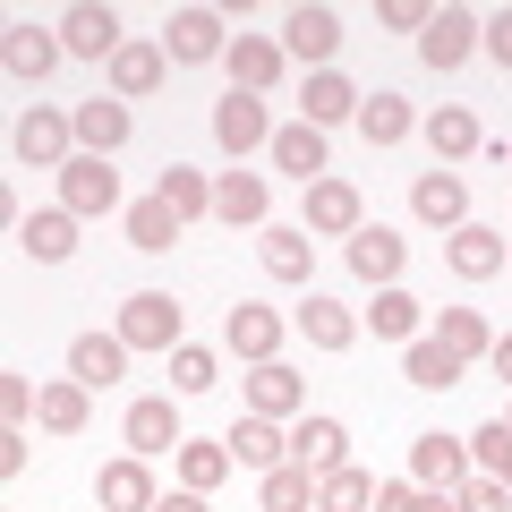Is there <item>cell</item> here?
Returning a JSON list of instances; mask_svg holds the SVG:
<instances>
[{
  "mask_svg": "<svg viewBox=\"0 0 512 512\" xmlns=\"http://www.w3.org/2000/svg\"><path fill=\"white\" fill-rule=\"evenodd\" d=\"M154 512H214V504H205L197 487H180V495H163V504H154Z\"/></svg>",
  "mask_w": 512,
  "mask_h": 512,
  "instance_id": "obj_50",
  "label": "cell"
},
{
  "mask_svg": "<svg viewBox=\"0 0 512 512\" xmlns=\"http://www.w3.org/2000/svg\"><path fill=\"white\" fill-rule=\"evenodd\" d=\"M316 512H376V478L367 470H325L316 478Z\"/></svg>",
  "mask_w": 512,
  "mask_h": 512,
  "instance_id": "obj_39",
  "label": "cell"
},
{
  "mask_svg": "<svg viewBox=\"0 0 512 512\" xmlns=\"http://www.w3.org/2000/svg\"><path fill=\"white\" fill-rule=\"evenodd\" d=\"M222 69H231V86H239V94H274L291 60H282V43H274V35H231Z\"/></svg>",
  "mask_w": 512,
  "mask_h": 512,
  "instance_id": "obj_15",
  "label": "cell"
},
{
  "mask_svg": "<svg viewBox=\"0 0 512 512\" xmlns=\"http://www.w3.org/2000/svg\"><path fill=\"white\" fill-rule=\"evenodd\" d=\"M419 316H427V308H419V299L402 291V282H393V291H376V308H367V325H376L384 342H419Z\"/></svg>",
  "mask_w": 512,
  "mask_h": 512,
  "instance_id": "obj_40",
  "label": "cell"
},
{
  "mask_svg": "<svg viewBox=\"0 0 512 512\" xmlns=\"http://www.w3.org/2000/svg\"><path fill=\"white\" fill-rule=\"evenodd\" d=\"M461 478H470V436H410V487H444L453 495Z\"/></svg>",
  "mask_w": 512,
  "mask_h": 512,
  "instance_id": "obj_12",
  "label": "cell"
},
{
  "mask_svg": "<svg viewBox=\"0 0 512 512\" xmlns=\"http://www.w3.org/2000/svg\"><path fill=\"white\" fill-rule=\"evenodd\" d=\"M478 35H487V18H470V9H436L427 35H419V60L444 77V69H461V60L478 52Z\"/></svg>",
  "mask_w": 512,
  "mask_h": 512,
  "instance_id": "obj_13",
  "label": "cell"
},
{
  "mask_svg": "<svg viewBox=\"0 0 512 512\" xmlns=\"http://www.w3.org/2000/svg\"><path fill=\"white\" fill-rule=\"evenodd\" d=\"M26 470V427H9V436H0V478H18Z\"/></svg>",
  "mask_w": 512,
  "mask_h": 512,
  "instance_id": "obj_48",
  "label": "cell"
},
{
  "mask_svg": "<svg viewBox=\"0 0 512 512\" xmlns=\"http://www.w3.org/2000/svg\"><path fill=\"white\" fill-rule=\"evenodd\" d=\"M69 120H77V154H103L111 163V154L128 146V103L120 94H94V103H77Z\"/></svg>",
  "mask_w": 512,
  "mask_h": 512,
  "instance_id": "obj_20",
  "label": "cell"
},
{
  "mask_svg": "<svg viewBox=\"0 0 512 512\" xmlns=\"http://www.w3.org/2000/svg\"><path fill=\"white\" fill-rule=\"evenodd\" d=\"M256 256H265V274H274V282H299V291H308L316 239L299 231V222H265V239H256Z\"/></svg>",
  "mask_w": 512,
  "mask_h": 512,
  "instance_id": "obj_25",
  "label": "cell"
},
{
  "mask_svg": "<svg viewBox=\"0 0 512 512\" xmlns=\"http://www.w3.org/2000/svg\"><path fill=\"white\" fill-rule=\"evenodd\" d=\"M470 461H478L487 478H504V487H512V427H504V419H487V427L470 436Z\"/></svg>",
  "mask_w": 512,
  "mask_h": 512,
  "instance_id": "obj_43",
  "label": "cell"
},
{
  "mask_svg": "<svg viewBox=\"0 0 512 512\" xmlns=\"http://www.w3.org/2000/svg\"><path fill=\"white\" fill-rule=\"evenodd\" d=\"M86 419H94V393H86L77 376H52V384H43L35 427H52V436H86Z\"/></svg>",
  "mask_w": 512,
  "mask_h": 512,
  "instance_id": "obj_32",
  "label": "cell"
},
{
  "mask_svg": "<svg viewBox=\"0 0 512 512\" xmlns=\"http://www.w3.org/2000/svg\"><path fill=\"white\" fill-rule=\"evenodd\" d=\"M60 205H69L77 222H103V214H128V205H120V171H111L103 154H77V163L60 171Z\"/></svg>",
  "mask_w": 512,
  "mask_h": 512,
  "instance_id": "obj_3",
  "label": "cell"
},
{
  "mask_svg": "<svg viewBox=\"0 0 512 512\" xmlns=\"http://www.w3.org/2000/svg\"><path fill=\"white\" fill-rule=\"evenodd\" d=\"M256 504H265V512H316V470H299V461H282V470H265V487H256Z\"/></svg>",
  "mask_w": 512,
  "mask_h": 512,
  "instance_id": "obj_36",
  "label": "cell"
},
{
  "mask_svg": "<svg viewBox=\"0 0 512 512\" xmlns=\"http://www.w3.org/2000/svg\"><path fill=\"white\" fill-rule=\"evenodd\" d=\"M274 171H291L299 188H316L325 180V128H308V120H291V128H274Z\"/></svg>",
  "mask_w": 512,
  "mask_h": 512,
  "instance_id": "obj_26",
  "label": "cell"
},
{
  "mask_svg": "<svg viewBox=\"0 0 512 512\" xmlns=\"http://www.w3.org/2000/svg\"><path fill=\"white\" fill-rule=\"evenodd\" d=\"M376 18L393 26V35H427V18H436V9H427V0H376Z\"/></svg>",
  "mask_w": 512,
  "mask_h": 512,
  "instance_id": "obj_46",
  "label": "cell"
},
{
  "mask_svg": "<svg viewBox=\"0 0 512 512\" xmlns=\"http://www.w3.org/2000/svg\"><path fill=\"white\" fill-rule=\"evenodd\" d=\"M120 231H128V248H146V256H163V248H171V239H180V231H188V222H180V214H171V205H163V197H137V205H128V214H120Z\"/></svg>",
  "mask_w": 512,
  "mask_h": 512,
  "instance_id": "obj_33",
  "label": "cell"
},
{
  "mask_svg": "<svg viewBox=\"0 0 512 512\" xmlns=\"http://www.w3.org/2000/svg\"><path fill=\"white\" fill-rule=\"evenodd\" d=\"M248 410L256 419H299V410H308V384L282 359H265V367H248Z\"/></svg>",
  "mask_w": 512,
  "mask_h": 512,
  "instance_id": "obj_23",
  "label": "cell"
},
{
  "mask_svg": "<svg viewBox=\"0 0 512 512\" xmlns=\"http://www.w3.org/2000/svg\"><path fill=\"white\" fill-rule=\"evenodd\" d=\"M265 205H274V197H265L256 171H222V180H214V222H231V231H239V222L265 231Z\"/></svg>",
  "mask_w": 512,
  "mask_h": 512,
  "instance_id": "obj_31",
  "label": "cell"
},
{
  "mask_svg": "<svg viewBox=\"0 0 512 512\" xmlns=\"http://www.w3.org/2000/svg\"><path fill=\"white\" fill-rule=\"evenodd\" d=\"M120 9H103V0H77V9H60V52L69 60H111L120 52Z\"/></svg>",
  "mask_w": 512,
  "mask_h": 512,
  "instance_id": "obj_7",
  "label": "cell"
},
{
  "mask_svg": "<svg viewBox=\"0 0 512 512\" xmlns=\"http://www.w3.org/2000/svg\"><path fill=\"white\" fill-rule=\"evenodd\" d=\"M299 333H308V350H350V342H359V316H350L342 299L308 291V299H299Z\"/></svg>",
  "mask_w": 512,
  "mask_h": 512,
  "instance_id": "obj_30",
  "label": "cell"
},
{
  "mask_svg": "<svg viewBox=\"0 0 512 512\" xmlns=\"http://www.w3.org/2000/svg\"><path fill=\"white\" fill-rule=\"evenodd\" d=\"M410 512H461V504H453L444 487H419V504H410Z\"/></svg>",
  "mask_w": 512,
  "mask_h": 512,
  "instance_id": "obj_52",
  "label": "cell"
},
{
  "mask_svg": "<svg viewBox=\"0 0 512 512\" xmlns=\"http://www.w3.org/2000/svg\"><path fill=\"white\" fill-rule=\"evenodd\" d=\"M222 444H231V461H239V470H256V478L291 461V436H282V419H256V410H248V419H239Z\"/></svg>",
  "mask_w": 512,
  "mask_h": 512,
  "instance_id": "obj_21",
  "label": "cell"
},
{
  "mask_svg": "<svg viewBox=\"0 0 512 512\" xmlns=\"http://www.w3.org/2000/svg\"><path fill=\"white\" fill-rule=\"evenodd\" d=\"M487 367H495V376L512 384V333H495V350H487Z\"/></svg>",
  "mask_w": 512,
  "mask_h": 512,
  "instance_id": "obj_51",
  "label": "cell"
},
{
  "mask_svg": "<svg viewBox=\"0 0 512 512\" xmlns=\"http://www.w3.org/2000/svg\"><path fill=\"white\" fill-rule=\"evenodd\" d=\"M0 60H9V77H18V86H43V77L60 69V26H26V18H9L0 26Z\"/></svg>",
  "mask_w": 512,
  "mask_h": 512,
  "instance_id": "obj_5",
  "label": "cell"
},
{
  "mask_svg": "<svg viewBox=\"0 0 512 512\" xmlns=\"http://www.w3.org/2000/svg\"><path fill=\"white\" fill-rule=\"evenodd\" d=\"M9 154H18L26 171H69V163H77V120L35 103V111L18 120V137H9Z\"/></svg>",
  "mask_w": 512,
  "mask_h": 512,
  "instance_id": "obj_2",
  "label": "cell"
},
{
  "mask_svg": "<svg viewBox=\"0 0 512 512\" xmlns=\"http://www.w3.org/2000/svg\"><path fill=\"white\" fill-rule=\"evenodd\" d=\"M214 384H222V359H214L205 342H180V350H171V393H214Z\"/></svg>",
  "mask_w": 512,
  "mask_h": 512,
  "instance_id": "obj_42",
  "label": "cell"
},
{
  "mask_svg": "<svg viewBox=\"0 0 512 512\" xmlns=\"http://www.w3.org/2000/svg\"><path fill=\"white\" fill-rule=\"evenodd\" d=\"M342 256H350V274H359L367 291H393V282H402V265H410V239L384 231V222H359Z\"/></svg>",
  "mask_w": 512,
  "mask_h": 512,
  "instance_id": "obj_4",
  "label": "cell"
},
{
  "mask_svg": "<svg viewBox=\"0 0 512 512\" xmlns=\"http://www.w3.org/2000/svg\"><path fill=\"white\" fill-rule=\"evenodd\" d=\"M504 171H512V163H504Z\"/></svg>",
  "mask_w": 512,
  "mask_h": 512,
  "instance_id": "obj_54",
  "label": "cell"
},
{
  "mask_svg": "<svg viewBox=\"0 0 512 512\" xmlns=\"http://www.w3.org/2000/svg\"><path fill=\"white\" fill-rule=\"evenodd\" d=\"M436 342L453 350L461 367H470V359H487V350H495V333H487V316H478V308H444V325H436Z\"/></svg>",
  "mask_w": 512,
  "mask_h": 512,
  "instance_id": "obj_38",
  "label": "cell"
},
{
  "mask_svg": "<svg viewBox=\"0 0 512 512\" xmlns=\"http://www.w3.org/2000/svg\"><path fill=\"white\" fill-rule=\"evenodd\" d=\"M111 333H120L128 350H163V359H171V350L188 342V308H180L171 291H128V299H120V325H111Z\"/></svg>",
  "mask_w": 512,
  "mask_h": 512,
  "instance_id": "obj_1",
  "label": "cell"
},
{
  "mask_svg": "<svg viewBox=\"0 0 512 512\" xmlns=\"http://www.w3.org/2000/svg\"><path fill=\"white\" fill-rule=\"evenodd\" d=\"M402 376L419 384V393H453V384H461V359L436 342V333H419V342H410V359H402Z\"/></svg>",
  "mask_w": 512,
  "mask_h": 512,
  "instance_id": "obj_34",
  "label": "cell"
},
{
  "mask_svg": "<svg viewBox=\"0 0 512 512\" xmlns=\"http://www.w3.org/2000/svg\"><path fill=\"white\" fill-rule=\"evenodd\" d=\"M333 52H342V18L333 9H291L282 18V60H299V69H333Z\"/></svg>",
  "mask_w": 512,
  "mask_h": 512,
  "instance_id": "obj_9",
  "label": "cell"
},
{
  "mask_svg": "<svg viewBox=\"0 0 512 512\" xmlns=\"http://www.w3.org/2000/svg\"><path fill=\"white\" fill-rule=\"evenodd\" d=\"M120 436H128V453L137 461H163V453H180V410L163 402V393H146V402H128V419H120Z\"/></svg>",
  "mask_w": 512,
  "mask_h": 512,
  "instance_id": "obj_11",
  "label": "cell"
},
{
  "mask_svg": "<svg viewBox=\"0 0 512 512\" xmlns=\"http://www.w3.org/2000/svg\"><path fill=\"white\" fill-rule=\"evenodd\" d=\"M444 265H453L461 282H495L512 265V248H504V231H487V222H461V231L444 239Z\"/></svg>",
  "mask_w": 512,
  "mask_h": 512,
  "instance_id": "obj_14",
  "label": "cell"
},
{
  "mask_svg": "<svg viewBox=\"0 0 512 512\" xmlns=\"http://www.w3.org/2000/svg\"><path fill=\"white\" fill-rule=\"evenodd\" d=\"M94 504H103V512H154L163 495H154V470L128 453V461H103V478H94Z\"/></svg>",
  "mask_w": 512,
  "mask_h": 512,
  "instance_id": "obj_19",
  "label": "cell"
},
{
  "mask_svg": "<svg viewBox=\"0 0 512 512\" xmlns=\"http://www.w3.org/2000/svg\"><path fill=\"white\" fill-rule=\"evenodd\" d=\"M282 316L274 308H256V299H239L231 316H222V350H231V359H248V367H265V359H282Z\"/></svg>",
  "mask_w": 512,
  "mask_h": 512,
  "instance_id": "obj_8",
  "label": "cell"
},
{
  "mask_svg": "<svg viewBox=\"0 0 512 512\" xmlns=\"http://www.w3.org/2000/svg\"><path fill=\"white\" fill-rule=\"evenodd\" d=\"M299 103H308V111H299V120H308V128H342V120H359V103H367V94L350 86L342 69H316Z\"/></svg>",
  "mask_w": 512,
  "mask_h": 512,
  "instance_id": "obj_27",
  "label": "cell"
},
{
  "mask_svg": "<svg viewBox=\"0 0 512 512\" xmlns=\"http://www.w3.org/2000/svg\"><path fill=\"white\" fill-rule=\"evenodd\" d=\"M478 43H487V60H495V69H512V9H495Z\"/></svg>",
  "mask_w": 512,
  "mask_h": 512,
  "instance_id": "obj_47",
  "label": "cell"
},
{
  "mask_svg": "<svg viewBox=\"0 0 512 512\" xmlns=\"http://www.w3.org/2000/svg\"><path fill=\"white\" fill-rule=\"evenodd\" d=\"M419 504V487H410V478H393V487H376V512H410Z\"/></svg>",
  "mask_w": 512,
  "mask_h": 512,
  "instance_id": "obj_49",
  "label": "cell"
},
{
  "mask_svg": "<svg viewBox=\"0 0 512 512\" xmlns=\"http://www.w3.org/2000/svg\"><path fill=\"white\" fill-rule=\"evenodd\" d=\"M35 410H43V384H35V376H0V419L26 427Z\"/></svg>",
  "mask_w": 512,
  "mask_h": 512,
  "instance_id": "obj_45",
  "label": "cell"
},
{
  "mask_svg": "<svg viewBox=\"0 0 512 512\" xmlns=\"http://www.w3.org/2000/svg\"><path fill=\"white\" fill-rule=\"evenodd\" d=\"M214 146L222 154H256V146H274V111H265V94H222L214 103Z\"/></svg>",
  "mask_w": 512,
  "mask_h": 512,
  "instance_id": "obj_6",
  "label": "cell"
},
{
  "mask_svg": "<svg viewBox=\"0 0 512 512\" xmlns=\"http://www.w3.org/2000/svg\"><path fill=\"white\" fill-rule=\"evenodd\" d=\"M69 376L86 384V393L120 384L128 376V342H120V333H77V342H69Z\"/></svg>",
  "mask_w": 512,
  "mask_h": 512,
  "instance_id": "obj_22",
  "label": "cell"
},
{
  "mask_svg": "<svg viewBox=\"0 0 512 512\" xmlns=\"http://www.w3.org/2000/svg\"><path fill=\"white\" fill-rule=\"evenodd\" d=\"M291 461H299V470H316V478H325V470H350V427L325 419V410H308V419L291 427Z\"/></svg>",
  "mask_w": 512,
  "mask_h": 512,
  "instance_id": "obj_16",
  "label": "cell"
},
{
  "mask_svg": "<svg viewBox=\"0 0 512 512\" xmlns=\"http://www.w3.org/2000/svg\"><path fill=\"white\" fill-rule=\"evenodd\" d=\"M453 504H461V512H512V487L478 470V478H461V487H453Z\"/></svg>",
  "mask_w": 512,
  "mask_h": 512,
  "instance_id": "obj_44",
  "label": "cell"
},
{
  "mask_svg": "<svg viewBox=\"0 0 512 512\" xmlns=\"http://www.w3.org/2000/svg\"><path fill=\"white\" fill-rule=\"evenodd\" d=\"M154 197H163V205H171V214H180V222L214 214V180H205V171H188V163H171V171H163V188H154Z\"/></svg>",
  "mask_w": 512,
  "mask_h": 512,
  "instance_id": "obj_37",
  "label": "cell"
},
{
  "mask_svg": "<svg viewBox=\"0 0 512 512\" xmlns=\"http://www.w3.org/2000/svg\"><path fill=\"white\" fill-rule=\"evenodd\" d=\"M419 128H427V146H436V163H461V154L487 146V137H478V111H470V103H436Z\"/></svg>",
  "mask_w": 512,
  "mask_h": 512,
  "instance_id": "obj_29",
  "label": "cell"
},
{
  "mask_svg": "<svg viewBox=\"0 0 512 512\" xmlns=\"http://www.w3.org/2000/svg\"><path fill=\"white\" fill-rule=\"evenodd\" d=\"M410 214H419L427 231H461V222H470V188H461V171H419Z\"/></svg>",
  "mask_w": 512,
  "mask_h": 512,
  "instance_id": "obj_18",
  "label": "cell"
},
{
  "mask_svg": "<svg viewBox=\"0 0 512 512\" xmlns=\"http://www.w3.org/2000/svg\"><path fill=\"white\" fill-rule=\"evenodd\" d=\"M504 427H512V410H504Z\"/></svg>",
  "mask_w": 512,
  "mask_h": 512,
  "instance_id": "obj_53",
  "label": "cell"
},
{
  "mask_svg": "<svg viewBox=\"0 0 512 512\" xmlns=\"http://www.w3.org/2000/svg\"><path fill=\"white\" fill-rule=\"evenodd\" d=\"M163 69H171L163 43H120V52H111V94H120V103H146V94L163 86Z\"/></svg>",
  "mask_w": 512,
  "mask_h": 512,
  "instance_id": "obj_24",
  "label": "cell"
},
{
  "mask_svg": "<svg viewBox=\"0 0 512 512\" xmlns=\"http://www.w3.org/2000/svg\"><path fill=\"white\" fill-rule=\"evenodd\" d=\"M410 128H419V111H410L402 94H367V103H359V137H367V146H402Z\"/></svg>",
  "mask_w": 512,
  "mask_h": 512,
  "instance_id": "obj_35",
  "label": "cell"
},
{
  "mask_svg": "<svg viewBox=\"0 0 512 512\" xmlns=\"http://www.w3.org/2000/svg\"><path fill=\"white\" fill-rule=\"evenodd\" d=\"M18 248L35 256V265H69V256H77V214H69V205H43V214H26Z\"/></svg>",
  "mask_w": 512,
  "mask_h": 512,
  "instance_id": "obj_28",
  "label": "cell"
},
{
  "mask_svg": "<svg viewBox=\"0 0 512 512\" xmlns=\"http://www.w3.org/2000/svg\"><path fill=\"white\" fill-rule=\"evenodd\" d=\"M231 470H239V461H231V444H180V487L214 495V487H222Z\"/></svg>",
  "mask_w": 512,
  "mask_h": 512,
  "instance_id": "obj_41",
  "label": "cell"
},
{
  "mask_svg": "<svg viewBox=\"0 0 512 512\" xmlns=\"http://www.w3.org/2000/svg\"><path fill=\"white\" fill-rule=\"evenodd\" d=\"M163 52L180 60V69H197V60H222V52H231V26H222V9H171Z\"/></svg>",
  "mask_w": 512,
  "mask_h": 512,
  "instance_id": "obj_10",
  "label": "cell"
},
{
  "mask_svg": "<svg viewBox=\"0 0 512 512\" xmlns=\"http://www.w3.org/2000/svg\"><path fill=\"white\" fill-rule=\"evenodd\" d=\"M359 222H367L359 188H350V180H333V171H325V180L308 188V222H299V231H316V239H350Z\"/></svg>",
  "mask_w": 512,
  "mask_h": 512,
  "instance_id": "obj_17",
  "label": "cell"
}]
</instances>
